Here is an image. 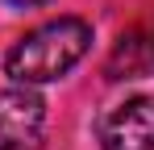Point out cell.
Listing matches in <instances>:
<instances>
[{"label": "cell", "instance_id": "6da1fadb", "mask_svg": "<svg viewBox=\"0 0 154 150\" xmlns=\"http://www.w3.org/2000/svg\"><path fill=\"white\" fill-rule=\"evenodd\" d=\"M88 50H92V25L79 17H58L13 42V50L4 54V75L21 88L54 83L75 63H83Z\"/></svg>", "mask_w": 154, "mask_h": 150}, {"label": "cell", "instance_id": "7a4b0ae2", "mask_svg": "<svg viewBox=\"0 0 154 150\" xmlns=\"http://www.w3.org/2000/svg\"><path fill=\"white\" fill-rule=\"evenodd\" d=\"M46 133V100L33 88H4L0 92V150H42Z\"/></svg>", "mask_w": 154, "mask_h": 150}, {"label": "cell", "instance_id": "3957f363", "mask_svg": "<svg viewBox=\"0 0 154 150\" xmlns=\"http://www.w3.org/2000/svg\"><path fill=\"white\" fill-rule=\"evenodd\" d=\"M100 150H154V96H129L100 117Z\"/></svg>", "mask_w": 154, "mask_h": 150}, {"label": "cell", "instance_id": "277c9868", "mask_svg": "<svg viewBox=\"0 0 154 150\" xmlns=\"http://www.w3.org/2000/svg\"><path fill=\"white\" fill-rule=\"evenodd\" d=\"M104 75L108 79H142V75H154V29L125 33L112 46V54H108Z\"/></svg>", "mask_w": 154, "mask_h": 150}, {"label": "cell", "instance_id": "5b68a950", "mask_svg": "<svg viewBox=\"0 0 154 150\" xmlns=\"http://www.w3.org/2000/svg\"><path fill=\"white\" fill-rule=\"evenodd\" d=\"M8 4H17V8H33V4H46V0H8Z\"/></svg>", "mask_w": 154, "mask_h": 150}]
</instances>
